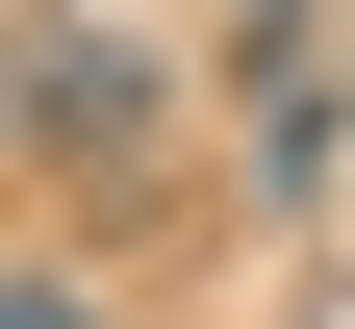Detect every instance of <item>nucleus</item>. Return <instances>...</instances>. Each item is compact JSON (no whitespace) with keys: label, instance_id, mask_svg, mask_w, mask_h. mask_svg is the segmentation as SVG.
Here are the masks:
<instances>
[{"label":"nucleus","instance_id":"f257e3e1","mask_svg":"<svg viewBox=\"0 0 355 329\" xmlns=\"http://www.w3.org/2000/svg\"><path fill=\"white\" fill-rule=\"evenodd\" d=\"M178 102H203V76H178V26H127V0H51V26H26V177H51V203L153 177Z\"/></svg>","mask_w":355,"mask_h":329},{"label":"nucleus","instance_id":"f03ea898","mask_svg":"<svg viewBox=\"0 0 355 329\" xmlns=\"http://www.w3.org/2000/svg\"><path fill=\"white\" fill-rule=\"evenodd\" d=\"M0 329H102V278H76V254H26V278H0Z\"/></svg>","mask_w":355,"mask_h":329}]
</instances>
